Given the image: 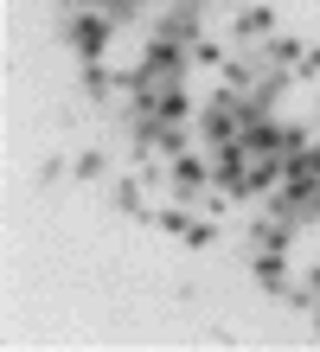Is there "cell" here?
<instances>
[{
	"instance_id": "7",
	"label": "cell",
	"mask_w": 320,
	"mask_h": 352,
	"mask_svg": "<svg viewBox=\"0 0 320 352\" xmlns=\"http://www.w3.org/2000/svg\"><path fill=\"white\" fill-rule=\"evenodd\" d=\"M282 141H288V129H282L275 116H250V122H244V148H250V154H282Z\"/></svg>"
},
{
	"instance_id": "9",
	"label": "cell",
	"mask_w": 320,
	"mask_h": 352,
	"mask_svg": "<svg viewBox=\"0 0 320 352\" xmlns=\"http://www.w3.org/2000/svg\"><path fill=\"white\" fill-rule=\"evenodd\" d=\"M263 52H269V71H288V77H295V65H301V52H308V45H301V38H288V32H269V45H263Z\"/></svg>"
},
{
	"instance_id": "14",
	"label": "cell",
	"mask_w": 320,
	"mask_h": 352,
	"mask_svg": "<svg viewBox=\"0 0 320 352\" xmlns=\"http://www.w3.org/2000/svg\"><path fill=\"white\" fill-rule=\"evenodd\" d=\"M192 58H199V65H205V71H224V52H218V45H211V38H199V45H192Z\"/></svg>"
},
{
	"instance_id": "3",
	"label": "cell",
	"mask_w": 320,
	"mask_h": 352,
	"mask_svg": "<svg viewBox=\"0 0 320 352\" xmlns=\"http://www.w3.org/2000/svg\"><path fill=\"white\" fill-rule=\"evenodd\" d=\"M167 179H173L180 199L211 192V154H173V160H167Z\"/></svg>"
},
{
	"instance_id": "10",
	"label": "cell",
	"mask_w": 320,
	"mask_h": 352,
	"mask_svg": "<svg viewBox=\"0 0 320 352\" xmlns=\"http://www.w3.org/2000/svg\"><path fill=\"white\" fill-rule=\"evenodd\" d=\"M237 32H244V38L275 32V7H244V13H237Z\"/></svg>"
},
{
	"instance_id": "4",
	"label": "cell",
	"mask_w": 320,
	"mask_h": 352,
	"mask_svg": "<svg viewBox=\"0 0 320 352\" xmlns=\"http://www.w3.org/2000/svg\"><path fill=\"white\" fill-rule=\"evenodd\" d=\"M250 173V148H244V135L231 141V148H211V192H237Z\"/></svg>"
},
{
	"instance_id": "16",
	"label": "cell",
	"mask_w": 320,
	"mask_h": 352,
	"mask_svg": "<svg viewBox=\"0 0 320 352\" xmlns=\"http://www.w3.org/2000/svg\"><path fill=\"white\" fill-rule=\"evenodd\" d=\"M295 77H320V52H301V65H295Z\"/></svg>"
},
{
	"instance_id": "1",
	"label": "cell",
	"mask_w": 320,
	"mask_h": 352,
	"mask_svg": "<svg viewBox=\"0 0 320 352\" xmlns=\"http://www.w3.org/2000/svg\"><path fill=\"white\" fill-rule=\"evenodd\" d=\"M109 38H116L109 13H96V7H71L64 13V45H71L83 65H103V58H109Z\"/></svg>"
},
{
	"instance_id": "6",
	"label": "cell",
	"mask_w": 320,
	"mask_h": 352,
	"mask_svg": "<svg viewBox=\"0 0 320 352\" xmlns=\"http://www.w3.org/2000/svg\"><path fill=\"white\" fill-rule=\"evenodd\" d=\"M154 38H173V45H199V0H180V7H167L160 32Z\"/></svg>"
},
{
	"instance_id": "13",
	"label": "cell",
	"mask_w": 320,
	"mask_h": 352,
	"mask_svg": "<svg viewBox=\"0 0 320 352\" xmlns=\"http://www.w3.org/2000/svg\"><path fill=\"white\" fill-rule=\"evenodd\" d=\"M71 7H96V13H109L116 26H122V19H135V7H141V0H71Z\"/></svg>"
},
{
	"instance_id": "5",
	"label": "cell",
	"mask_w": 320,
	"mask_h": 352,
	"mask_svg": "<svg viewBox=\"0 0 320 352\" xmlns=\"http://www.w3.org/2000/svg\"><path fill=\"white\" fill-rule=\"evenodd\" d=\"M282 179H288V160H282V154H250V173H244V186H237V199H263V192H275Z\"/></svg>"
},
{
	"instance_id": "11",
	"label": "cell",
	"mask_w": 320,
	"mask_h": 352,
	"mask_svg": "<svg viewBox=\"0 0 320 352\" xmlns=\"http://www.w3.org/2000/svg\"><path fill=\"white\" fill-rule=\"evenodd\" d=\"M116 212H128V218L147 212V205H141V179H116Z\"/></svg>"
},
{
	"instance_id": "2",
	"label": "cell",
	"mask_w": 320,
	"mask_h": 352,
	"mask_svg": "<svg viewBox=\"0 0 320 352\" xmlns=\"http://www.w3.org/2000/svg\"><path fill=\"white\" fill-rule=\"evenodd\" d=\"M186 58H192V45H173V38H154V45H147V58L135 65V90H160V84H180Z\"/></svg>"
},
{
	"instance_id": "8",
	"label": "cell",
	"mask_w": 320,
	"mask_h": 352,
	"mask_svg": "<svg viewBox=\"0 0 320 352\" xmlns=\"http://www.w3.org/2000/svg\"><path fill=\"white\" fill-rule=\"evenodd\" d=\"M250 276L269 288V295H282L288 288V263H282V250H256V263H250Z\"/></svg>"
},
{
	"instance_id": "12",
	"label": "cell",
	"mask_w": 320,
	"mask_h": 352,
	"mask_svg": "<svg viewBox=\"0 0 320 352\" xmlns=\"http://www.w3.org/2000/svg\"><path fill=\"white\" fill-rule=\"evenodd\" d=\"M147 218H154V224H160L167 237H186V231H192V218L180 212V205H160V212H147Z\"/></svg>"
},
{
	"instance_id": "17",
	"label": "cell",
	"mask_w": 320,
	"mask_h": 352,
	"mask_svg": "<svg viewBox=\"0 0 320 352\" xmlns=\"http://www.w3.org/2000/svg\"><path fill=\"white\" fill-rule=\"evenodd\" d=\"M314 340H320V307H314Z\"/></svg>"
},
{
	"instance_id": "15",
	"label": "cell",
	"mask_w": 320,
	"mask_h": 352,
	"mask_svg": "<svg viewBox=\"0 0 320 352\" xmlns=\"http://www.w3.org/2000/svg\"><path fill=\"white\" fill-rule=\"evenodd\" d=\"M103 173V154H77V179H96Z\"/></svg>"
}]
</instances>
